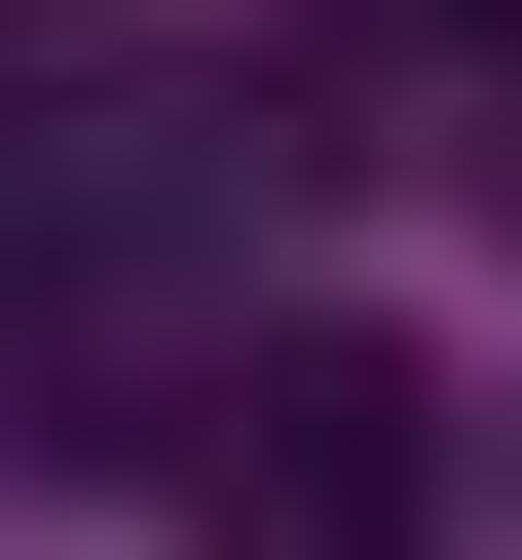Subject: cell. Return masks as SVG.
Returning <instances> with one entry per match:
<instances>
[{
    "instance_id": "cell-1",
    "label": "cell",
    "mask_w": 522,
    "mask_h": 560,
    "mask_svg": "<svg viewBox=\"0 0 522 560\" xmlns=\"http://www.w3.org/2000/svg\"><path fill=\"white\" fill-rule=\"evenodd\" d=\"M187 486H224V560H411V374L373 337H187Z\"/></svg>"
}]
</instances>
